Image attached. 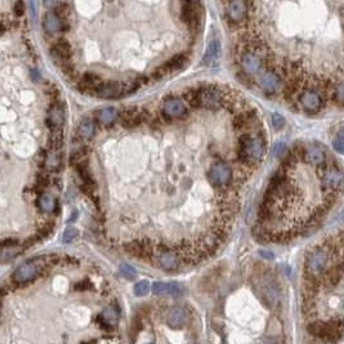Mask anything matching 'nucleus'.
<instances>
[{"mask_svg": "<svg viewBox=\"0 0 344 344\" xmlns=\"http://www.w3.org/2000/svg\"><path fill=\"white\" fill-rule=\"evenodd\" d=\"M190 2H191V3H197V2H199V0H190Z\"/></svg>", "mask_w": 344, "mask_h": 344, "instance_id": "a19ab883", "label": "nucleus"}, {"mask_svg": "<svg viewBox=\"0 0 344 344\" xmlns=\"http://www.w3.org/2000/svg\"><path fill=\"white\" fill-rule=\"evenodd\" d=\"M117 116V111L114 107H106L100 110L97 114V119L103 125H110Z\"/></svg>", "mask_w": 344, "mask_h": 344, "instance_id": "4be33fe9", "label": "nucleus"}, {"mask_svg": "<svg viewBox=\"0 0 344 344\" xmlns=\"http://www.w3.org/2000/svg\"><path fill=\"white\" fill-rule=\"evenodd\" d=\"M208 180L214 187H227L232 181V169L223 161L216 162L209 169Z\"/></svg>", "mask_w": 344, "mask_h": 344, "instance_id": "423d86ee", "label": "nucleus"}, {"mask_svg": "<svg viewBox=\"0 0 344 344\" xmlns=\"http://www.w3.org/2000/svg\"><path fill=\"white\" fill-rule=\"evenodd\" d=\"M157 263L165 271H176L180 268L181 258L176 251H162L157 258Z\"/></svg>", "mask_w": 344, "mask_h": 344, "instance_id": "4468645a", "label": "nucleus"}, {"mask_svg": "<svg viewBox=\"0 0 344 344\" xmlns=\"http://www.w3.org/2000/svg\"><path fill=\"white\" fill-rule=\"evenodd\" d=\"M303 159L306 162L313 166H321L326 160V155H325L324 150L316 146H311V147L306 148L303 152Z\"/></svg>", "mask_w": 344, "mask_h": 344, "instance_id": "dca6fc26", "label": "nucleus"}, {"mask_svg": "<svg viewBox=\"0 0 344 344\" xmlns=\"http://www.w3.org/2000/svg\"><path fill=\"white\" fill-rule=\"evenodd\" d=\"M43 26L44 29H46V31L51 32V34L62 31V30L65 29L63 21L61 20V17L56 13V12H48V13L44 16Z\"/></svg>", "mask_w": 344, "mask_h": 344, "instance_id": "a211bd4d", "label": "nucleus"}, {"mask_svg": "<svg viewBox=\"0 0 344 344\" xmlns=\"http://www.w3.org/2000/svg\"><path fill=\"white\" fill-rule=\"evenodd\" d=\"M162 114L165 116L171 117V119H178V117H183L187 112L186 105L183 101L178 97H168L162 101Z\"/></svg>", "mask_w": 344, "mask_h": 344, "instance_id": "9d476101", "label": "nucleus"}, {"mask_svg": "<svg viewBox=\"0 0 344 344\" xmlns=\"http://www.w3.org/2000/svg\"><path fill=\"white\" fill-rule=\"evenodd\" d=\"M186 62H187V56L181 53V54L174 56V57L171 58V60H169L164 66L166 67L168 72H171V71H174V70H180V68H182Z\"/></svg>", "mask_w": 344, "mask_h": 344, "instance_id": "393cba45", "label": "nucleus"}, {"mask_svg": "<svg viewBox=\"0 0 344 344\" xmlns=\"http://www.w3.org/2000/svg\"><path fill=\"white\" fill-rule=\"evenodd\" d=\"M187 313L182 307H171L166 315V322L173 329H181L186 324Z\"/></svg>", "mask_w": 344, "mask_h": 344, "instance_id": "f3484780", "label": "nucleus"}, {"mask_svg": "<svg viewBox=\"0 0 344 344\" xmlns=\"http://www.w3.org/2000/svg\"><path fill=\"white\" fill-rule=\"evenodd\" d=\"M247 9L246 0H231L228 3V17L235 23L242 22L247 17Z\"/></svg>", "mask_w": 344, "mask_h": 344, "instance_id": "9b49d317", "label": "nucleus"}, {"mask_svg": "<svg viewBox=\"0 0 344 344\" xmlns=\"http://www.w3.org/2000/svg\"><path fill=\"white\" fill-rule=\"evenodd\" d=\"M265 295H266V298H267V300L270 302V305L276 306L277 303H279L280 294H279V290H277V287L275 286V285L270 284L265 287Z\"/></svg>", "mask_w": 344, "mask_h": 344, "instance_id": "bb28decb", "label": "nucleus"}, {"mask_svg": "<svg viewBox=\"0 0 344 344\" xmlns=\"http://www.w3.org/2000/svg\"><path fill=\"white\" fill-rule=\"evenodd\" d=\"M143 121V112H140L137 108H131L126 111L122 112L121 115V124L128 128H134V126L140 125Z\"/></svg>", "mask_w": 344, "mask_h": 344, "instance_id": "aec40b11", "label": "nucleus"}, {"mask_svg": "<svg viewBox=\"0 0 344 344\" xmlns=\"http://www.w3.org/2000/svg\"><path fill=\"white\" fill-rule=\"evenodd\" d=\"M96 132V125L91 119H84L79 124V136L84 140H91Z\"/></svg>", "mask_w": 344, "mask_h": 344, "instance_id": "5701e85b", "label": "nucleus"}, {"mask_svg": "<svg viewBox=\"0 0 344 344\" xmlns=\"http://www.w3.org/2000/svg\"><path fill=\"white\" fill-rule=\"evenodd\" d=\"M299 103H300L302 108L308 114H316L319 112L324 105V100L322 96L317 89L315 88H307L302 92L299 96Z\"/></svg>", "mask_w": 344, "mask_h": 344, "instance_id": "0eeeda50", "label": "nucleus"}, {"mask_svg": "<svg viewBox=\"0 0 344 344\" xmlns=\"http://www.w3.org/2000/svg\"><path fill=\"white\" fill-rule=\"evenodd\" d=\"M259 255L262 256V258L267 259V261H272V259L275 258V255H273L271 251H267V250H261L259 251Z\"/></svg>", "mask_w": 344, "mask_h": 344, "instance_id": "e433bc0d", "label": "nucleus"}, {"mask_svg": "<svg viewBox=\"0 0 344 344\" xmlns=\"http://www.w3.org/2000/svg\"><path fill=\"white\" fill-rule=\"evenodd\" d=\"M240 54V66H241L242 71L247 75H255L261 71L263 66L262 57L259 56L256 52L251 49H242L239 52Z\"/></svg>", "mask_w": 344, "mask_h": 344, "instance_id": "6e6552de", "label": "nucleus"}, {"mask_svg": "<svg viewBox=\"0 0 344 344\" xmlns=\"http://www.w3.org/2000/svg\"><path fill=\"white\" fill-rule=\"evenodd\" d=\"M333 147L339 154H344V132H341V133L336 136V138L334 140Z\"/></svg>", "mask_w": 344, "mask_h": 344, "instance_id": "473e14b6", "label": "nucleus"}, {"mask_svg": "<svg viewBox=\"0 0 344 344\" xmlns=\"http://www.w3.org/2000/svg\"><path fill=\"white\" fill-rule=\"evenodd\" d=\"M219 56H221V43H219V40H211L208 48H206V52H205L202 62L210 63L216 61Z\"/></svg>", "mask_w": 344, "mask_h": 344, "instance_id": "412c9836", "label": "nucleus"}, {"mask_svg": "<svg viewBox=\"0 0 344 344\" xmlns=\"http://www.w3.org/2000/svg\"><path fill=\"white\" fill-rule=\"evenodd\" d=\"M237 143H239V151H237L239 160L247 166L256 165L265 156L266 145L261 137H251L250 134L245 133L240 136Z\"/></svg>", "mask_w": 344, "mask_h": 344, "instance_id": "f03ea898", "label": "nucleus"}, {"mask_svg": "<svg viewBox=\"0 0 344 344\" xmlns=\"http://www.w3.org/2000/svg\"><path fill=\"white\" fill-rule=\"evenodd\" d=\"M286 150H287V147H286V145H285V143L277 142V143H275V146H273L272 154H273V156L279 157V159H280V157L284 156V154L286 152Z\"/></svg>", "mask_w": 344, "mask_h": 344, "instance_id": "72a5a7b5", "label": "nucleus"}, {"mask_svg": "<svg viewBox=\"0 0 344 344\" xmlns=\"http://www.w3.org/2000/svg\"><path fill=\"white\" fill-rule=\"evenodd\" d=\"M39 206L46 213H51L56 208V200L51 194H43L39 200Z\"/></svg>", "mask_w": 344, "mask_h": 344, "instance_id": "a878e982", "label": "nucleus"}, {"mask_svg": "<svg viewBox=\"0 0 344 344\" xmlns=\"http://www.w3.org/2000/svg\"><path fill=\"white\" fill-rule=\"evenodd\" d=\"M148 291H150V282L146 281V280L137 282L136 286H134V294H136L137 296L147 295Z\"/></svg>", "mask_w": 344, "mask_h": 344, "instance_id": "c756f323", "label": "nucleus"}, {"mask_svg": "<svg viewBox=\"0 0 344 344\" xmlns=\"http://www.w3.org/2000/svg\"><path fill=\"white\" fill-rule=\"evenodd\" d=\"M49 120L52 121L53 126H60L63 122V112L61 107L58 106H53L51 110V115H49Z\"/></svg>", "mask_w": 344, "mask_h": 344, "instance_id": "cd10ccee", "label": "nucleus"}, {"mask_svg": "<svg viewBox=\"0 0 344 344\" xmlns=\"http://www.w3.org/2000/svg\"><path fill=\"white\" fill-rule=\"evenodd\" d=\"M46 6L48 7V8H52V7L56 6V2H54V0H46Z\"/></svg>", "mask_w": 344, "mask_h": 344, "instance_id": "58836bf2", "label": "nucleus"}, {"mask_svg": "<svg viewBox=\"0 0 344 344\" xmlns=\"http://www.w3.org/2000/svg\"><path fill=\"white\" fill-rule=\"evenodd\" d=\"M77 233H79V231H77L75 227H67L62 235V241L63 242L72 241V240L77 236Z\"/></svg>", "mask_w": 344, "mask_h": 344, "instance_id": "2f4dec72", "label": "nucleus"}, {"mask_svg": "<svg viewBox=\"0 0 344 344\" xmlns=\"http://www.w3.org/2000/svg\"><path fill=\"white\" fill-rule=\"evenodd\" d=\"M333 97L336 103H339V105H344V81L339 82L338 85L334 87Z\"/></svg>", "mask_w": 344, "mask_h": 344, "instance_id": "7c9ffc66", "label": "nucleus"}, {"mask_svg": "<svg viewBox=\"0 0 344 344\" xmlns=\"http://www.w3.org/2000/svg\"><path fill=\"white\" fill-rule=\"evenodd\" d=\"M56 13H57L61 17V20L63 21L68 15H70V8H68L66 4H60V6L57 7V9H56Z\"/></svg>", "mask_w": 344, "mask_h": 344, "instance_id": "c9c22d12", "label": "nucleus"}, {"mask_svg": "<svg viewBox=\"0 0 344 344\" xmlns=\"http://www.w3.org/2000/svg\"><path fill=\"white\" fill-rule=\"evenodd\" d=\"M102 320L105 325L114 327L116 326L117 321H119V313H117V311L114 307H107L106 310H103Z\"/></svg>", "mask_w": 344, "mask_h": 344, "instance_id": "b1692460", "label": "nucleus"}, {"mask_svg": "<svg viewBox=\"0 0 344 344\" xmlns=\"http://www.w3.org/2000/svg\"><path fill=\"white\" fill-rule=\"evenodd\" d=\"M226 102V94L218 87L209 85L195 91L194 107H202L208 110H218Z\"/></svg>", "mask_w": 344, "mask_h": 344, "instance_id": "7ed1b4c3", "label": "nucleus"}, {"mask_svg": "<svg viewBox=\"0 0 344 344\" xmlns=\"http://www.w3.org/2000/svg\"><path fill=\"white\" fill-rule=\"evenodd\" d=\"M272 125L276 129H281L285 125V119L282 115L273 114L272 115Z\"/></svg>", "mask_w": 344, "mask_h": 344, "instance_id": "f704fd0d", "label": "nucleus"}, {"mask_svg": "<svg viewBox=\"0 0 344 344\" xmlns=\"http://www.w3.org/2000/svg\"><path fill=\"white\" fill-rule=\"evenodd\" d=\"M152 291H154V294H156V295L168 294V295L180 296L185 293V287H183L180 282L157 281L154 282V285H152Z\"/></svg>", "mask_w": 344, "mask_h": 344, "instance_id": "f8f14e48", "label": "nucleus"}, {"mask_svg": "<svg viewBox=\"0 0 344 344\" xmlns=\"http://www.w3.org/2000/svg\"><path fill=\"white\" fill-rule=\"evenodd\" d=\"M51 53L53 54V57L57 61H60L61 63L66 62V61H70L72 56V49L70 43L65 39H60L57 43L54 44L53 48L51 49Z\"/></svg>", "mask_w": 344, "mask_h": 344, "instance_id": "2eb2a0df", "label": "nucleus"}, {"mask_svg": "<svg viewBox=\"0 0 344 344\" xmlns=\"http://www.w3.org/2000/svg\"><path fill=\"white\" fill-rule=\"evenodd\" d=\"M336 242H325L308 251L305 262V272L311 282L320 280L326 273L329 263L336 250Z\"/></svg>", "mask_w": 344, "mask_h": 344, "instance_id": "f257e3e1", "label": "nucleus"}, {"mask_svg": "<svg viewBox=\"0 0 344 344\" xmlns=\"http://www.w3.org/2000/svg\"><path fill=\"white\" fill-rule=\"evenodd\" d=\"M259 85L266 93H275L279 91L280 85H281V79L276 72L268 70L259 77Z\"/></svg>", "mask_w": 344, "mask_h": 344, "instance_id": "ddd939ff", "label": "nucleus"}, {"mask_svg": "<svg viewBox=\"0 0 344 344\" xmlns=\"http://www.w3.org/2000/svg\"><path fill=\"white\" fill-rule=\"evenodd\" d=\"M138 88L134 82H120V81H106L101 84L94 94L100 98H119L124 94L132 93Z\"/></svg>", "mask_w": 344, "mask_h": 344, "instance_id": "20e7f679", "label": "nucleus"}, {"mask_svg": "<svg viewBox=\"0 0 344 344\" xmlns=\"http://www.w3.org/2000/svg\"><path fill=\"white\" fill-rule=\"evenodd\" d=\"M338 219H339V221H343V219H344V209H341L340 213L338 214Z\"/></svg>", "mask_w": 344, "mask_h": 344, "instance_id": "ea45409f", "label": "nucleus"}, {"mask_svg": "<svg viewBox=\"0 0 344 344\" xmlns=\"http://www.w3.org/2000/svg\"><path fill=\"white\" fill-rule=\"evenodd\" d=\"M101 84H102V79H101L97 74H94V72H87V74L82 75L81 79H80L79 85L80 88H81V91L94 93L96 89H97Z\"/></svg>", "mask_w": 344, "mask_h": 344, "instance_id": "6ab92c4d", "label": "nucleus"}, {"mask_svg": "<svg viewBox=\"0 0 344 344\" xmlns=\"http://www.w3.org/2000/svg\"><path fill=\"white\" fill-rule=\"evenodd\" d=\"M44 265L43 263H37V262H27L25 265L20 266L17 270L15 271L13 273V281L17 282V284H25V282H29L31 280H34L35 277L41 272V266Z\"/></svg>", "mask_w": 344, "mask_h": 344, "instance_id": "1a4fd4ad", "label": "nucleus"}, {"mask_svg": "<svg viewBox=\"0 0 344 344\" xmlns=\"http://www.w3.org/2000/svg\"><path fill=\"white\" fill-rule=\"evenodd\" d=\"M321 186L325 192H336L338 194L343 186V173L335 166H326L324 170H320Z\"/></svg>", "mask_w": 344, "mask_h": 344, "instance_id": "39448f33", "label": "nucleus"}, {"mask_svg": "<svg viewBox=\"0 0 344 344\" xmlns=\"http://www.w3.org/2000/svg\"><path fill=\"white\" fill-rule=\"evenodd\" d=\"M119 270H120V273H121V276L125 277L126 280L136 279L137 271H136V268H133L132 266L126 265V263H122V265H120Z\"/></svg>", "mask_w": 344, "mask_h": 344, "instance_id": "c85d7f7f", "label": "nucleus"}, {"mask_svg": "<svg viewBox=\"0 0 344 344\" xmlns=\"http://www.w3.org/2000/svg\"><path fill=\"white\" fill-rule=\"evenodd\" d=\"M15 11H16V15H17V16H22V13H23L22 2H17V3H16Z\"/></svg>", "mask_w": 344, "mask_h": 344, "instance_id": "4c0bfd02", "label": "nucleus"}]
</instances>
